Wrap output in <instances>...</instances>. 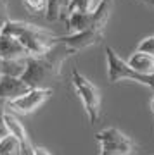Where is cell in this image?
I'll use <instances>...</instances> for the list:
<instances>
[{
    "label": "cell",
    "instance_id": "6da1fadb",
    "mask_svg": "<svg viewBox=\"0 0 154 155\" xmlns=\"http://www.w3.org/2000/svg\"><path fill=\"white\" fill-rule=\"evenodd\" d=\"M73 52L64 43L55 41V45L44 55H35L26 59V69L21 79L31 88H52L59 81L62 64Z\"/></svg>",
    "mask_w": 154,
    "mask_h": 155
},
{
    "label": "cell",
    "instance_id": "7a4b0ae2",
    "mask_svg": "<svg viewBox=\"0 0 154 155\" xmlns=\"http://www.w3.org/2000/svg\"><path fill=\"white\" fill-rule=\"evenodd\" d=\"M0 31H5V33L16 36L19 40V43L28 50L30 57L44 55L45 52H49L57 41V36L52 31L24 21H11L9 19L0 28Z\"/></svg>",
    "mask_w": 154,
    "mask_h": 155
},
{
    "label": "cell",
    "instance_id": "3957f363",
    "mask_svg": "<svg viewBox=\"0 0 154 155\" xmlns=\"http://www.w3.org/2000/svg\"><path fill=\"white\" fill-rule=\"evenodd\" d=\"M113 4H114V0H100L94 11L68 14L64 17L68 29L71 33H80V31H85V29L104 31L106 24L111 17V12H113Z\"/></svg>",
    "mask_w": 154,
    "mask_h": 155
},
{
    "label": "cell",
    "instance_id": "277c9868",
    "mask_svg": "<svg viewBox=\"0 0 154 155\" xmlns=\"http://www.w3.org/2000/svg\"><path fill=\"white\" fill-rule=\"evenodd\" d=\"M106 62H107V79L109 83L118 81H135L144 86H147L154 91V74H142L130 67L128 62H125L111 47H106Z\"/></svg>",
    "mask_w": 154,
    "mask_h": 155
},
{
    "label": "cell",
    "instance_id": "5b68a950",
    "mask_svg": "<svg viewBox=\"0 0 154 155\" xmlns=\"http://www.w3.org/2000/svg\"><path fill=\"white\" fill-rule=\"evenodd\" d=\"M71 83L83 104V109L87 112V117L90 124H95L100 117V93L99 88L92 81H88L78 69L71 71Z\"/></svg>",
    "mask_w": 154,
    "mask_h": 155
},
{
    "label": "cell",
    "instance_id": "8992f818",
    "mask_svg": "<svg viewBox=\"0 0 154 155\" xmlns=\"http://www.w3.org/2000/svg\"><path fill=\"white\" fill-rule=\"evenodd\" d=\"M95 140L100 143L99 155H132L133 141L118 127H106L95 133Z\"/></svg>",
    "mask_w": 154,
    "mask_h": 155
},
{
    "label": "cell",
    "instance_id": "52a82bcc",
    "mask_svg": "<svg viewBox=\"0 0 154 155\" xmlns=\"http://www.w3.org/2000/svg\"><path fill=\"white\" fill-rule=\"evenodd\" d=\"M50 97H52V88H31L17 98L7 100V110L28 116L44 105Z\"/></svg>",
    "mask_w": 154,
    "mask_h": 155
},
{
    "label": "cell",
    "instance_id": "ba28073f",
    "mask_svg": "<svg viewBox=\"0 0 154 155\" xmlns=\"http://www.w3.org/2000/svg\"><path fill=\"white\" fill-rule=\"evenodd\" d=\"M102 35H104V31L85 29V31H80V33H71L68 36H57V41L64 43L73 54H76V52H82L88 47H94V45L100 43Z\"/></svg>",
    "mask_w": 154,
    "mask_h": 155
},
{
    "label": "cell",
    "instance_id": "9c48e42d",
    "mask_svg": "<svg viewBox=\"0 0 154 155\" xmlns=\"http://www.w3.org/2000/svg\"><path fill=\"white\" fill-rule=\"evenodd\" d=\"M30 90H31V86L17 76H4L0 81V97L5 100L17 98Z\"/></svg>",
    "mask_w": 154,
    "mask_h": 155
},
{
    "label": "cell",
    "instance_id": "30bf717a",
    "mask_svg": "<svg viewBox=\"0 0 154 155\" xmlns=\"http://www.w3.org/2000/svg\"><path fill=\"white\" fill-rule=\"evenodd\" d=\"M4 127H5L7 133L14 134V136H16L23 145L30 141V136H28L26 129H24V126H23V122L16 117L14 112L5 110V114H4Z\"/></svg>",
    "mask_w": 154,
    "mask_h": 155
},
{
    "label": "cell",
    "instance_id": "8fae6325",
    "mask_svg": "<svg viewBox=\"0 0 154 155\" xmlns=\"http://www.w3.org/2000/svg\"><path fill=\"white\" fill-rule=\"evenodd\" d=\"M127 62L130 64V67H133L135 71L142 72V74H154V57L145 52L135 50Z\"/></svg>",
    "mask_w": 154,
    "mask_h": 155
},
{
    "label": "cell",
    "instance_id": "7c38bea8",
    "mask_svg": "<svg viewBox=\"0 0 154 155\" xmlns=\"http://www.w3.org/2000/svg\"><path fill=\"white\" fill-rule=\"evenodd\" d=\"M23 143L11 133L0 136V155H21Z\"/></svg>",
    "mask_w": 154,
    "mask_h": 155
},
{
    "label": "cell",
    "instance_id": "4fadbf2b",
    "mask_svg": "<svg viewBox=\"0 0 154 155\" xmlns=\"http://www.w3.org/2000/svg\"><path fill=\"white\" fill-rule=\"evenodd\" d=\"M66 5H68V0H49V7H47L45 17L49 21L64 19L66 17Z\"/></svg>",
    "mask_w": 154,
    "mask_h": 155
},
{
    "label": "cell",
    "instance_id": "5bb4252c",
    "mask_svg": "<svg viewBox=\"0 0 154 155\" xmlns=\"http://www.w3.org/2000/svg\"><path fill=\"white\" fill-rule=\"evenodd\" d=\"M95 0H68L66 16L73 12H90L95 9Z\"/></svg>",
    "mask_w": 154,
    "mask_h": 155
},
{
    "label": "cell",
    "instance_id": "9a60e30c",
    "mask_svg": "<svg viewBox=\"0 0 154 155\" xmlns=\"http://www.w3.org/2000/svg\"><path fill=\"white\" fill-rule=\"evenodd\" d=\"M23 5L26 7V11L35 16H45L47 14V7H49V0H23Z\"/></svg>",
    "mask_w": 154,
    "mask_h": 155
},
{
    "label": "cell",
    "instance_id": "2e32d148",
    "mask_svg": "<svg viewBox=\"0 0 154 155\" xmlns=\"http://www.w3.org/2000/svg\"><path fill=\"white\" fill-rule=\"evenodd\" d=\"M137 50H140V52H145V54H149V55L154 57V35H152V36L144 38L142 41L138 43Z\"/></svg>",
    "mask_w": 154,
    "mask_h": 155
},
{
    "label": "cell",
    "instance_id": "e0dca14e",
    "mask_svg": "<svg viewBox=\"0 0 154 155\" xmlns=\"http://www.w3.org/2000/svg\"><path fill=\"white\" fill-rule=\"evenodd\" d=\"M7 110V100L0 97V136H4L7 133L5 127H4V114Z\"/></svg>",
    "mask_w": 154,
    "mask_h": 155
},
{
    "label": "cell",
    "instance_id": "ac0fdd59",
    "mask_svg": "<svg viewBox=\"0 0 154 155\" xmlns=\"http://www.w3.org/2000/svg\"><path fill=\"white\" fill-rule=\"evenodd\" d=\"M7 5L9 0H0V28L9 21V14H7Z\"/></svg>",
    "mask_w": 154,
    "mask_h": 155
},
{
    "label": "cell",
    "instance_id": "d6986e66",
    "mask_svg": "<svg viewBox=\"0 0 154 155\" xmlns=\"http://www.w3.org/2000/svg\"><path fill=\"white\" fill-rule=\"evenodd\" d=\"M31 152L33 155H52L45 147H40V145H31Z\"/></svg>",
    "mask_w": 154,
    "mask_h": 155
},
{
    "label": "cell",
    "instance_id": "ffe728a7",
    "mask_svg": "<svg viewBox=\"0 0 154 155\" xmlns=\"http://www.w3.org/2000/svg\"><path fill=\"white\" fill-rule=\"evenodd\" d=\"M31 141H28V143L23 145V150H21V155H33V152H31Z\"/></svg>",
    "mask_w": 154,
    "mask_h": 155
},
{
    "label": "cell",
    "instance_id": "44dd1931",
    "mask_svg": "<svg viewBox=\"0 0 154 155\" xmlns=\"http://www.w3.org/2000/svg\"><path fill=\"white\" fill-rule=\"evenodd\" d=\"M5 76V74H4V71H2V61H0V81H2V78Z\"/></svg>",
    "mask_w": 154,
    "mask_h": 155
},
{
    "label": "cell",
    "instance_id": "7402d4cb",
    "mask_svg": "<svg viewBox=\"0 0 154 155\" xmlns=\"http://www.w3.org/2000/svg\"><path fill=\"white\" fill-rule=\"evenodd\" d=\"M138 2H142V4H147V5H149V4H151L152 0H138Z\"/></svg>",
    "mask_w": 154,
    "mask_h": 155
},
{
    "label": "cell",
    "instance_id": "603a6c76",
    "mask_svg": "<svg viewBox=\"0 0 154 155\" xmlns=\"http://www.w3.org/2000/svg\"><path fill=\"white\" fill-rule=\"evenodd\" d=\"M151 107H152V112H154V97H152V102H151Z\"/></svg>",
    "mask_w": 154,
    "mask_h": 155
}]
</instances>
